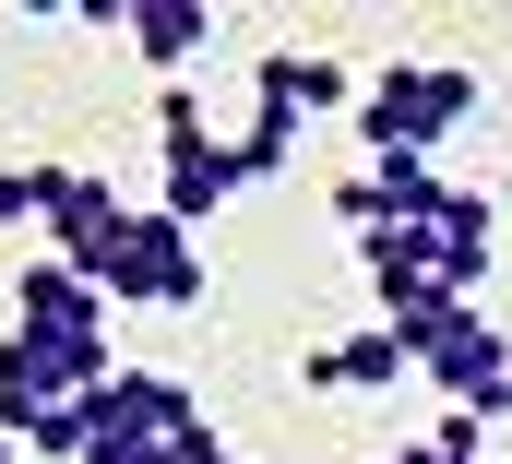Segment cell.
Here are the masks:
<instances>
[{
    "mask_svg": "<svg viewBox=\"0 0 512 464\" xmlns=\"http://www.w3.org/2000/svg\"><path fill=\"white\" fill-rule=\"evenodd\" d=\"M417 369H429V393H441V405H489V393L512 381V346H501V322H489V310H453V322L417 346Z\"/></svg>",
    "mask_w": 512,
    "mask_h": 464,
    "instance_id": "8992f818",
    "label": "cell"
},
{
    "mask_svg": "<svg viewBox=\"0 0 512 464\" xmlns=\"http://www.w3.org/2000/svg\"><path fill=\"white\" fill-rule=\"evenodd\" d=\"M251 108H274V119H334V108H358V84H346V60H322V48H262Z\"/></svg>",
    "mask_w": 512,
    "mask_h": 464,
    "instance_id": "ba28073f",
    "label": "cell"
},
{
    "mask_svg": "<svg viewBox=\"0 0 512 464\" xmlns=\"http://www.w3.org/2000/svg\"><path fill=\"white\" fill-rule=\"evenodd\" d=\"M0 464H12V429H0Z\"/></svg>",
    "mask_w": 512,
    "mask_h": 464,
    "instance_id": "ac0fdd59",
    "label": "cell"
},
{
    "mask_svg": "<svg viewBox=\"0 0 512 464\" xmlns=\"http://www.w3.org/2000/svg\"><path fill=\"white\" fill-rule=\"evenodd\" d=\"M179 464H239V453H227L215 429H191V441H179Z\"/></svg>",
    "mask_w": 512,
    "mask_h": 464,
    "instance_id": "5bb4252c",
    "label": "cell"
},
{
    "mask_svg": "<svg viewBox=\"0 0 512 464\" xmlns=\"http://www.w3.org/2000/svg\"><path fill=\"white\" fill-rule=\"evenodd\" d=\"M120 36L143 48L155 84H191V60H203V36H215V0H131Z\"/></svg>",
    "mask_w": 512,
    "mask_h": 464,
    "instance_id": "30bf717a",
    "label": "cell"
},
{
    "mask_svg": "<svg viewBox=\"0 0 512 464\" xmlns=\"http://www.w3.org/2000/svg\"><path fill=\"white\" fill-rule=\"evenodd\" d=\"M12 334H36V346H60L72 369L108 381V286H84L72 262H24L12 274Z\"/></svg>",
    "mask_w": 512,
    "mask_h": 464,
    "instance_id": "3957f363",
    "label": "cell"
},
{
    "mask_svg": "<svg viewBox=\"0 0 512 464\" xmlns=\"http://www.w3.org/2000/svg\"><path fill=\"white\" fill-rule=\"evenodd\" d=\"M382 464H441V453H429V441H393V453H382Z\"/></svg>",
    "mask_w": 512,
    "mask_h": 464,
    "instance_id": "9a60e30c",
    "label": "cell"
},
{
    "mask_svg": "<svg viewBox=\"0 0 512 464\" xmlns=\"http://www.w3.org/2000/svg\"><path fill=\"white\" fill-rule=\"evenodd\" d=\"M429 262H441V286H453V298H477V286H489V262H501V215H489V191H453V179H441V203H429Z\"/></svg>",
    "mask_w": 512,
    "mask_h": 464,
    "instance_id": "52a82bcc",
    "label": "cell"
},
{
    "mask_svg": "<svg viewBox=\"0 0 512 464\" xmlns=\"http://www.w3.org/2000/svg\"><path fill=\"white\" fill-rule=\"evenodd\" d=\"M48 191H60V167H48V155L0 167V227H48Z\"/></svg>",
    "mask_w": 512,
    "mask_h": 464,
    "instance_id": "7c38bea8",
    "label": "cell"
},
{
    "mask_svg": "<svg viewBox=\"0 0 512 464\" xmlns=\"http://www.w3.org/2000/svg\"><path fill=\"white\" fill-rule=\"evenodd\" d=\"M12 12H36V24H48V12H72V0H12Z\"/></svg>",
    "mask_w": 512,
    "mask_h": 464,
    "instance_id": "e0dca14e",
    "label": "cell"
},
{
    "mask_svg": "<svg viewBox=\"0 0 512 464\" xmlns=\"http://www.w3.org/2000/svg\"><path fill=\"white\" fill-rule=\"evenodd\" d=\"M108 310H203V238L179 215H131V250L108 262Z\"/></svg>",
    "mask_w": 512,
    "mask_h": 464,
    "instance_id": "277c9868",
    "label": "cell"
},
{
    "mask_svg": "<svg viewBox=\"0 0 512 464\" xmlns=\"http://www.w3.org/2000/svg\"><path fill=\"white\" fill-rule=\"evenodd\" d=\"M227 203H239V143L203 119L191 84H155V215L203 238V215H227Z\"/></svg>",
    "mask_w": 512,
    "mask_h": 464,
    "instance_id": "7a4b0ae2",
    "label": "cell"
},
{
    "mask_svg": "<svg viewBox=\"0 0 512 464\" xmlns=\"http://www.w3.org/2000/svg\"><path fill=\"white\" fill-rule=\"evenodd\" d=\"M405 369H417V357H405L393 322H358V334H334V346L298 357V381H310V393H393Z\"/></svg>",
    "mask_w": 512,
    "mask_h": 464,
    "instance_id": "9c48e42d",
    "label": "cell"
},
{
    "mask_svg": "<svg viewBox=\"0 0 512 464\" xmlns=\"http://www.w3.org/2000/svg\"><path fill=\"white\" fill-rule=\"evenodd\" d=\"M120 250H131V203L96 179V167H60V191H48V262H72L84 286H108Z\"/></svg>",
    "mask_w": 512,
    "mask_h": 464,
    "instance_id": "5b68a950",
    "label": "cell"
},
{
    "mask_svg": "<svg viewBox=\"0 0 512 464\" xmlns=\"http://www.w3.org/2000/svg\"><path fill=\"white\" fill-rule=\"evenodd\" d=\"M227 143H239V191H262V179H286V167H298V119H274V108H251Z\"/></svg>",
    "mask_w": 512,
    "mask_h": 464,
    "instance_id": "8fae6325",
    "label": "cell"
},
{
    "mask_svg": "<svg viewBox=\"0 0 512 464\" xmlns=\"http://www.w3.org/2000/svg\"><path fill=\"white\" fill-rule=\"evenodd\" d=\"M477 119V72L465 60H382L358 84V143L370 155H441Z\"/></svg>",
    "mask_w": 512,
    "mask_h": 464,
    "instance_id": "6da1fadb",
    "label": "cell"
},
{
    "mask_svg": "<svg viewBox=\"0 0 512 464\" xmlns=\"http://www.w3.org/2000/svg\"><path fill=\"white\" fill-rule=\"evenodd\" d=\"M489 429H512V381H501V393H489Z\"/></svg>",
    "mask_w": 512,
    "mask_h": 464,
    "instance_id": "2e32d148",
    "label": "cell"
},
{
    "mask_svg": "<svg viewBox=\"0 0 512 464\" xmlns=\"http://www.w3.org/2000/svg\"><path fill=\"white\" fill-rule=\"evenodd\" d=\"M429 453L441 464H489V405H441L429 417Z\"/></svg>",
    "mask_w": 512,
    "mask_h": 464,
    "instance_id": "4fadbf2b",
    "label": "cell"
}]
</instances>
